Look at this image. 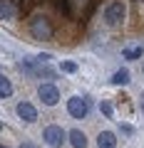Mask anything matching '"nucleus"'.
I'll return each mask as SVG.
<instances>
[{"label":"nucleus","instance_id":"aec40b11","mask_svg":"<svg viewBox=\"0 0 144 148\" xmlns=\"http://www.w3.org/2000/svg\"><path fill=\"white\" fill-rule=\"evenodd\" d=\"M0 148H8V146H0Z\"/></svg>","mask_w":144,"mask_h":148},{"label":"nucleus","instance_id":"f3484780","mask_svg":"<svg viewBox=\"0 0 144 148\" xmlns=\"http://www.w3.org/2000/svg\"><path fill=\"white\" fill-rule=\"evenodd\" d=\"M20 148H38V146H35V143H27V141H25V143H20Z\"/></svg>","mask_w":144,"mask_h":148},{"label":"nucleus","instance_id":"9b49d317","mask_svg":"<svg viewBox=\"0 0 144 148\" xmlns=\"http://www.w3.org/2000/svg\"><path fill=\"white\" fill-rule=\"evenodd\" d=\"M8 96H13V84L8 77L0 74V99H8Z\"/></svg>","mask_w":144,"mask_h":148},{"label":"nucleus","instance_id":"f8f14e48","mask_svg":"<svg viewBox=\"0 0 144 148\" xmlns=\"http://www.w3.org/2000/svg\"><path fill=\"white\" fill-rule=\"evenodd\" d=\"M0 17H5V20H13L15 17V8L8 0H0Z\"/></svg>","mask_w":144,"mask_h":148},{"label":"nucleus","instance_id":"f03ea898","mask_svg":"<svg viewBox=\"0 0 144 148\" xmlns=\"http://www.w3.org/2000/svg\"><path fill=\"white\" fill-rule=\"evenodd\" d=\"M124 17H127V5H124V0H114V3H109L104 10V20L109 27H117L124 22Z\"/></svg>","mask_w":144,"mask_h":148},{"label":"nucleus","instance_id":"1a4fd4ad","mask_svg":"<svg viewBox=\"0 0 144 148\" xmlns=\"http://www.w3.org/2000/svg\"><path fill=\"white\" fill-rule=\"evenodd\" d=\"M95 0H67V8H77V12H90Z\"/></svg>","mask_w":144,"mask_h":148},{"label":"nucleus","instance_id":"9d476101","mask_svg":"<svg viewBox=\"0 0 144 148\" xmlns=\"http://www.w3.org/2000/svg\"><path fill=\"white\" fill-rule=\"evenodd\" d=\"M112 84H117V86L129 84V72H127V69H117V72L112 74Z\"/></svg>","mask_w":144,"mask_h":148},{"label":"nucleus","instance_id":"423d86ee","mask_svg":"<svg viewBox=\"0 0 144 148\" xmlns=\"http://www.w3.org/2000/svg\"><path fill=\"white\" fill-rule=\"evenodd\" d=\"M15 111H17V116H20L25 123H35V121H38V109H35L30 101H20Z\"/></svg>","mask_w":144,"mask_h":148},{"label":"nucleus","instance_id":"f257e3e1","mask_svg":"<svg viewBox=\"0 0 144 148\" xmlns=\"http://www.w3.org/2000/svg\"><path fill=\"white\" fill-rule=\"evenodd\" d=\"M27 30H30V35L35 37V40H52V35H55L52 22L45 15H35L30 20V25H27Z\"/></svg>","mask_w":144,"mask_h":148},{"label":"nucleus","instance_id":"ddd939ff","mask_svg":"<svg viewBox=\"0 0 144 148\" xmlns=\"http://www.w3.org/2000/svg\"><path fill=\"white\" fill-rule=\"evenodd\" d=\"M142 54H144V47H142V45H139V47L124 49V52H122V57H124V59H129V62H134V59H139V57H142Z\"/></svg>","mask_w":144,"mask_h":148},{"label":"nucleus","instance_id":"2eb2a0df","mask_svg":"<svg viewBox=\"0 0 144 148\" xmlns=\"http://www.w3.org/2000/svg\"><path fill=\"white\" fill-rule=\"evenodd\" d=\"M99 109H102V114H104L107 119H112V104H107V101H102V104H99Z\"/></svg>","mask_w":144,"mask_h":148},{"label":"nucleus","instance_id":"7ed1b4c3","mask_svg":"<svg viewBox=\"0 0 144 148\" xmlns=\"http://www.w3.org/2000/svg\"><path fill=\"white\" fill-rule=\"evenodd\" d=\"M42 138H45V143H47L50 148H62L65 141H67V133H65V128H60L57 123H52V126H47L42 131Z\"/></svg>","mask_w":144,"mask_h":148},{"label":"nucleus","instance_id":"20e7f679","mask_svg":"<svg viewBox=\"0 0 144 148\" xmlns=\"http://www.w3.org/2000/svg\"><path fill=\"white\" fill-rule=\"evenodd\" d=\"M67 111L72 119H85L87 111H90V106H87V99L85 96H72V99H67Z\"/></svg>","mask_w":144,"mask_h":148},{"label":"nucleus","instance_id":"6e6552de","mask_svg":"<svg viewBox=\"0 0 144 148\" xmlns=\"http://www.w3.org/2000/svg\"><path fill=\"white\" fill-rule=\"evenodd\" d=\"M67 138H70V143H72L75 148H87V136L80 131V128L70 131V133H67Z\"/></svg>","mask_w":144,"mask_h":148},{"label":"nucleus","instance_id":"39448f33","mask_svg":"<svg viewBox=\"0 0 144 148\" xmlns=\"http://www.w3.org/2000/svg\"><path fill=\"white\" fill-rule=\"evenodd\" d=\"M38 96H40V101H42L45 106H55L60 101V89L55 84H42L38 89Z\"/></svg>","mask_w":144,"mask_h":148},{"label":"nucleus","instance_id":"6ab92c4d","mask_svg":"<svg viewBox=\"0 0 144 148\" xmlns=\"http://www.w3.org/2000/svg\"><path fill=\"white\" fill-rule=\"evenodd\" d=\"M0 131H3V123H0Z\"/></svg>","mask_w":144,"mask_h":148},{"label":"nucleus","instance_id":"a211bd4d","mask_svg":"<svg viewBox=\"0 0 144 148\" xmlns=\"http://www.w3.org/2000/svg\"><path fill=\"white\" fill-rule=\"evenodd\" d=\"M142 111H144V96H142Z\"/></svg>","mask_w":144,"mask_h":148},{"label":"nucleus","instance_id":"0eeeda50","mask_svg":"<svg viewBox=\"0 0 144 148\" xmlns=\"http://www.w3.org/2000/svg\"><path fill=\"white\" fill-rule=\"evenodd\" d=\"M97 148H117V136L112 131H102L97 136Z\"/></svg>","mask_w":144,"mask_h":148},{"label":"nucleus","instance_id":"4468645a","mask_svg":"<svg viewBox=\"0 0 144 148\" xmlns=\"http://www.w3.org/2000/svg\"><path fill=\"white\" fill-rule=\"evenodd\" d=\"M60 69L67 72V74H75V72H77V64H75V62H62V64H60Z\"/></svg>","mask_w":144,"mask_h":148},{"label":"nucleus","instance_id":"dca6fc26","mask_svg":"<svg viewBox=\"0 0 144 148\" xmlns=\"http://www.w3.org/2000/svg\"><path fill=\"white\" fill-rule=\"evenodd\" d=\"M119 131H122V133H127V136H132V133H134V128H132V126H127V123H122V126H119Z\"/></svg>","mask_w":144,"mask_h":148}]
</instances>
